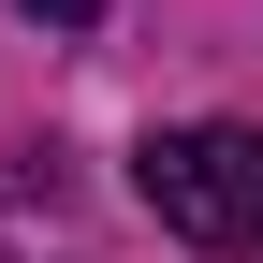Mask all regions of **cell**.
I'll list each match as a JSON object with an SVG mask.
<instances>
[{"label":"cell","instance_id":"obj_1","mask_svg":"<svg viewBox=\"0 0 263 263\" xmlns=\"http://www.w3.org/2000/svg\"><path fill=\"white\" fill-rule=\"evenodd\" d=\"M132 190H146V219L190 234V249H263V132H234V117L146 132V146H132Z\"/></svg>","mask_w":263,"mask_h":263},{"label":"cell","instance_id":"obj_2","mask_svg":"<svg viewBox=\"0 0 263 263\" xmlns=\"http://www.w3.org/2000/svg\"><path fill=\"white\" fill-rule=\"evenodd\" d=\"M15 15H44V29H103V0H15Z\"/></svg>","mask_w":263,"mask_h":263}]
</instances>
